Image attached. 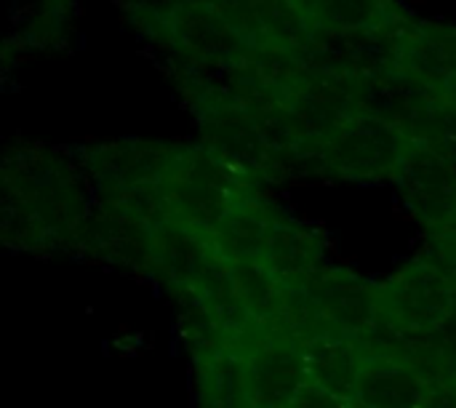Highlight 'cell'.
<instances>
[{"label": "cell", "mask_w": 456, "mask_h": 408, "mask_svg": "<svg viewBox=\"0 0 456 408\" xmlns=\"http://www.w3.org/2000/svg\"><path fill=\"white\" fill-rule=\"evenodd\" d=\"M128 24L166 59L235 67L246 64L256 45L214 5L190 0H123Z\"/></svg>", "instance_id": "1"}, {"label": "cell", "mask_w": 456, "mask_h": 408, "mask_svg": "<svg viewBox=\"0 0 456 408\" xmlns=\"http://www.w3.org/2000/svg\"><path fill=\"white\" fill-rule=\"evenodd\" d=\"M256 179L219 158L214 150L200 144H176L168 174L160 190L168 203L171 219L187 222L195 230L214 233L219 222L256 190Z\"/></svg>", "instance_id": "2"}, {"label": "cell", "mask_w": 456, "mask_h": 408, "mask_svg": "<svg viewBox=\"0 0 456 408\" xmlns=\"http://www.w3.org/2000/svg\"><path fill=\"white\" fill-rule=\"evenodd\" d=\"M417 144L409 131L361 112L313 150L307 160H315L323 171L347 182H395Z\"/></svg>", "instance_id": "3"}, {"label": "cell", "mask_w": 456, "mask_h": 408, "mask_svg": "<svg viewBox=\"0 0 456 408\" xmlns=\"http://www.w3.org/2000/svg\"><path fill=\"white\" fill-rule=\"evenodd\" d=\"M382 321L411 337H430L456 318V273L433 257H417L379 283Z\"/></svg>", "instance_id": "4"}, {"label": "cell", "mask_w": 456, "mask_h": 408, "mask_svg": "<svg viewBox=\"0 0 456 408\" xmlns=\"http://www.w3.org/2000/svg\"><path fill=\"white\" fill-rule=\"evenodd\" d=\"M203 144L251 179H273L294 160L275 144L267 123L251 104L222 102L192 110Z\"/></svg>", "instance_id": "5"}, {"label": "cell", "mask_w": 456, "mask_h": 408, "mask_svg": "<svg viewBox=\"0 0 456 408\" xmlns=\"http://www.w3.org/2000/svg\"><path fill=\"white\" fill-rule=\"evenodd\" d=\"M361 112L409 131L417 142L456 139V112L444 96L401 67L358 80Z\"/></svg>", "instance_id": "6"}, {"label": "cell", "mask_w": 456, "mask_h": 408, "mask_svg": "<svg viewBox=\"0 0 456 408\" xmlns=\"http://www.w3.org/2000/svg\"><path fill=\"white\" fill-rule=\"evenodd\" d=\"M278 102L302 147V160L361 115L358 80L318 69H305Z\"/></svg>", "instance_id": "7"}, {"label": "cell", "mask_w": 456, "mask_h": 408, "mask_svg": "<svg viewBox=\"0 0 456 408\" xmlns=\"http://www.w3.org/2000/svg\"><path fill=\"white\" fill-rule=\"evenodd\" d=\"M409 24V21H406ZM401 27L387 29H321L315 27L299 59L307 69L363 80L387 69L401 67L403 32Z\"/></svg>", "instance_id": "8"}, {"label": "cell", "mask_w": 456, "mask_h": 408, "mask_svg": "<svg viewBox=\"0 0 456 408\" xmlns=\"http://www.w3.org/2000/svg\"><path fill=\"white\" fill-rule=\"evenodd\" d=\"M243 353L254 408H291L310 385L305 345L286 329H259Z\"/></svg>", "instance_id": "9"}, {"label": "cell", "mask_w": 456, "mask_h": 408, "mask_svg": "<svg viewBox=\"0 0 456 408\" xmlns=\"http://www.w3.org/2000/svg\"><path fill=\"white\" fill-rule=\"evenodd\" d=\"M395 184L428 230L446 224L456 214V139L419 142Z\"/></svg>", "instance_id": "10"}, {"label": "cell", "mask_w": 456, "mask_h": 408, "mask_svg": "<svg viewBox=\"0 0 456 408\" xmlns=\"http://www.w3.org/2000/svg\"><path fill=\"white\" fill-rule=\"evenodd\" d=\"M176 144L168 142H144L123 139L104 142L83 150V163L96 182L102 198H115L128 190L147 184H160L171 168Z\"/></svg>", "instance_id": "11"}, {"label": "cell", "mask_w": 456, "mask_h": 408, "mask_svg": "<svg viewBox=\"0 0 456 408\" xmlns=\"http://www.w3.org/2000/svg\"><path fill=\"white\" fill-rule=\"evenodd\" d=\"M323 323L350 337H369L382 321L379 286L353 270L323 267L305 289Z\"/></svg>", "instance_id": "12"}, {"label": "cell", "mask_w": 456, "mask_h": 408, "mask_svg": "<svg viewBox=\"0 0 456 408\" xmlns=\"http://www.w3.org/2000/svg\"><path fill=\"white\" fill-rule=\"evenodd\" d=\"M438 401V382L411 358L371 350L358 393V408H430Z\"/></svg>", "instance_id": "13"}, {"label": "cell", "mask_w": 456, "mask_h": 408, "mask_svg": "<svg viewBox=\"0 0 456 408\" xmlns=\"http://www.w3.org/2000/svg\"><path fill=\"white\" fill-rule=\"evenodd\" d=\"M150 257L152 267L163 275L168 286L192 294L219 254L208 233L195 230L192 224L179 219H166L152 227Z\"/></svg>", "instance_id": "14"}, {"label": "cell", "mask_w": 456, "mask_h": 408, "mask_svg": "<svg viewBox=\"0 0 456 408\" xmlns=\"http://www.w3.org/2000/svg\"><path fill=\"white\" fill-rule=\"evenodd\" d=\"M307 358L310 385L355 404V393L369 361V347L361 337H350L342 331H323L313 339L302 342Z\"/></svg>", "instance_id": "15"}, {"label": "cell", "mask_w": 456, "mask_h": 408, "mask_svg": "<svg viewBox=\"0 0 456 408\" xmlns=\"http://www.w3.org/2000/svg\"><path fill=\"white\" fill-rule=\"evenodd\" d=\"M401 69L444 94L456 80V24L411 19L403 32Z\"/></svg>", "instance_id": "16"}, {"label": "cell", "mask_w": 456, "mask_h": 408, "mask_svg": "<svg viewBox=\"0 0 456 408\" xmlns=\"http://www.w3.org/2000/svg\"><path fill=\"white\" fill-rule=\"evenodd\" d=\"M262 259L291 291H305L323 270V241L307 224L281 214Z\"/></svg>", "instance_id": "17"}, {"label": "cell", "mask_w": 456, "mask_h": 408, "mask_svg": "<svg viewBox=\"0 0 456 408\" xmlns=\"http://www.w3.org/2000/svg\"><path fill=\"white\" fill-rule=\"evenodd\" d=\"M278 216H281V211L273 203H267L259 195V190L248 192L243 200L235 203V208L211 233L216 254L224 262L262 259Z\"/></svg>", "instance_id": "18"}, {"label": "cell", "mask_w": 456, "mask_h": 408, "mask_svg": "<svg viewBox=\"0 0 456 408\" xmlns=\"http://www.w3.org/2000/svg\"><path fill=\"white\" fill-rule=\"evenodd\" d=\"M195 361L200 408H254L246 353L240 345H216L206 353H198Z\"/></svg>", "instance_id": "19"}, {"label": "cell", "mask_w": 456, "mask_h": 408, "mask_svg": "<svg viewBox=\"0 0 456 408\" xmlns=\"http://www.w3.org/2000/svg\"><path fill=\"white\" fill-rule=\"evenodd\" d=\"M238 297L259 329H283L291 289L265 265V259H240L227 262Z\"/></svg>", "instance_id": "20"}, {"label": "cell", "mask_w": 456, "mask_h": 408, "mask_svg": "<svg viewBox=\"0 0 456 408\" xmlns=\"http://www.w3.org/2000/svg\"><path fill=\"white\" fill-rule=\"evenodd\" d=\"M305 11L321 29H387L414 19L401 0H305Z\"/></svg>", "instance_id": "21"}, {"label": "cell", "mask_w": 456, "mask_h": 408, "mask_svg": "<svg viewBox=\"0 0 456 408\" xmlns=\"http://www.w3.org/2000/svg\"><path fill=\"white\" fill-rule=\"evenodd\" d=\"M291 408H355V404L342 401V398H337V396H331V393H326V390H321L315 385H307L305 393L297 398V404Z\"/></svg>", "instance_id": "22"}, {"label": "cell", "mask_w": 456, "mask_h": 408, "mask_svg": "<svg viewBox=\"0 0 456 408\" xmlns=\"http://www.w3.org/2000/svg\"><path fill=\"white\" fill-rule=\"evenodd\" d=\"M433 241H436L438 251H444V257L452 259V270L456 273V214L446 224L433 230Z\"/></svg>", "instance_id": "23"}, {"label": "cell", "mask_w": 456, "mask_h": 408, "mask_svg": "<svg viewBox=\"0 0 456 408\" xmlns=\"http://www.w3.org/2000/svg\"><path fill=\"white\" fill-rule=\"evenodd\" d=\"M441 96H444V102L449 104V110H452V112H456V80L454 83H449V86L444 88V94H441Z\"/></svg>", "instance_id": "24"}, {"label": "cell", "mask_w": 456, "mask_h": 408, "mask_svg": "<svg viewBox=\"0 0 456 408\" xmlns=\"http://www.w3.org/2000/svg\"><path fill=\"white\" fill-rule=\"evenodd\" d=\"M449 396H452V408H456V374L452 379V388H449Z\"/></svg>", "instance_id": "25"}, {"label": "cell", "mask_w": 456, "mask_h": 408, "mask_svg": "<svg viewBox=\"0 0 456 408\" xmlns=\"http://www.w3.org/2000/svg\"><path fill=\"white\" fill-rule=\"evenodd\" d=\"M449 361H452V366H454V374H456V339L452 342V358H449Z\"/></svg>", "instance_id": "26"}]
</instances>
